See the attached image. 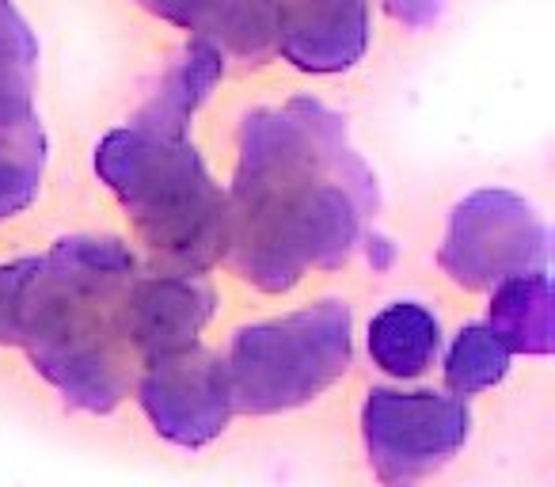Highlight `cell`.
I'll use <instances>...</instances> for the list:
<instances>
[{
    "mask_svg": "<svg viewBox=\"0 0 555 487\" xmlns=\"http://www.w3.org/2000/svg\"><path fill=\"white\" fill-rule=\"evenodd\" d=\"M221 77H224L221 57L206 42L191 39L179 50L176 65L164 73L156 95L133 118V126H145V130L160 133V138H186V126H191V118L198 115V107L209 100V92H214Z\"/></svg>",
    "mask_w": 555,
    "mask_h": 487,
    "instance_id": "cell-10",
    "label": "cell"
},
{
    "mask_svg": "<svg viewBox=\"0 0 555 487\" xmlns=\"http://www.w3.org/2000/svg\"><path fill=\"white\" fill-rule=\"evenodd\" d=\"M441 4L446 0H385V9L392 12L396 20H403L408 27H426L441 16Z\"/></svg>",
    "mask_w": 555,
    "mask_h": 487,
    "instance_id": "cell-17",
    "label": "cell"
},
{
    "mask_svg": "<svg viewBox=\"0 0 555 487\" xmlns=\"http://www.w3.org/2000/svg\"><path fill=\"white\" fill-rule=\"evenodd\" d=\"M354 358V312L324 297L297 312L259 320L232 335L224 373L232 408L244 415H282L324 396Z\"/></svg>",
    "mask_w": 555,
    "mask_h": 487,
    "instance_id": "cell-4",
    "label": "cell"
},
{
    "mask_svg": "<svg viewBox=\"0 0 555 487\" xmlns=\"http://www.w3.org/2000/svg\"><path fill=\"white\" fill-rule=\"evenodd\" d=\"M217 290L206 274H138L130 290V343L141 366L198 347L202 328L214 320Z\"/></svg>",
    "mask_w": 555,
    "mask_h": 487,
    "instance_id": "cell-9",
    "label": "cell"
},
{
    "mask_svg": "<svg viewBox=\"0 0 555 487\" xmlns=\"http://www.w3.org/2000/svg\"><path fill=\"white\" fill-rule=\"evenodd\" d=\"M39 39L12 0H0V118L35 111Z\"/></svg>",
    "mask_w": 555,
    "mask_h": 487,
    "instance_id": "cell-15",
    "label": "cell"
},
{
    "mask_svg": "<svg viewBox=\"0 0 555 487\" xmlns=\"http://www.w3.org/2000/svg\"><path fill=\"white\" fill-rule=\"evenodd\" d=\"M278 54L301 73H343L370 47V0H270Z\"/></svg>",
    "mask_w": 555,
    "mask_h": 487,
    "instance_id": "cell-8",
    "label": "cell"
},
{
    "mask_svg": "<svg viewBox=\"0 0 555 487\" xmlns=\"http://www.w3.org/2000/svg\"><path fill=\"white\" fill-rule=\"evenodd\" d=\"M138 4L153 12V16L168 20V24L191 27L194 20H198V12H202V4H206V0H138Z\"/></svg>",
    "mask_w": 555,
    "mask_h": 487,
    "instance_id": "cell-18",
    "label": "cell"
},
{
    "mask_svg": "<svg viewBox=\"0 0 555 487\" xmlns=\"http://www.w3.org/2000/svg\"><path fill=\"white\" fill-rule=\"evenodd\" d=\"M133 388H138V403L153 431L179 449H202L221 438L236 411L224 358L202 343L149 362Z\"/></svg>",
    "mask_w": 555,
    "mask_h": 487,
    "instance_id": "cell-7",
    "label": "cell"
},
{
    "mask_svg": "<svg viewBox=\"0 0 555 487\" xmlns=\"http://www.w3.org/2000/svg\"><path fill=\"white\" fill-rule=\"evenodd\" d=\"M468 431V403L434 388H370L362 403L365 453L385 487H418L461 453Z\"/></svg>",
    "mask_w": 555,
    "mask_h": 487,
    "instance_id": "cell-5",
    "label": "cell"
},
{
    "mask_svg": "<svg viewBox=\"0 0 555 487\" xmlns=\"http://www.w3.org/2000/svg\"><path fill=\"white\" fill-rule=\"evenodd\" d=\"M95 171L122 202L156 271L206 274L224 259V191L186 138L130 123L95 145Z\"/></svg>",
    "mask_w": 555,
    "mask_h": 487,
    "instance_id": "cell-3",
    "label": "cell"
},
{
    "mask_svg": "<svg viewBox=\"0 0 555 487\" xmlns=\"http://www.w3.org/2000/svg\"><path fill=\"white\" fill-rule=\"evenodd\" d=\"M509 373V350L491 335L487 324H468L456 332L446 355V385L453 396L468 400L494 388Z\"/></svg>",
    "mask_w": 555,
    "mask_h": 487,
    "instance_id": "cell-16",
    "label": "cell"
},
{
    "mask_svg": "<svg viewBox=\"0 0 555 487\" xmlns=\"http://www.w3.org/2000/svg\"><path fill=\"white\" fill-rule=\"evenodd\" d=\"M191 31L221 62L267 65L278 54V24L270 0H206Z\"/></svg>",
    "mask_w": 555,
    "mask_h": 487,
    "instance_id": "cell-11",
    "label": "cell"
},
{
    "mask_svg": "<svg viewBox=\"0 0 555 487\" xmlns=\"http://www.w3.org/2000/svg\"><path fill=\"white\" fill-rule=\"evenodd\" d=\"M240 161L224 194V259L262 294H289L309 271H335L377 214V176L347 123L297 95L240 123Z\"/></svg>",
    "mask_w": 555,
    "mask_h": 487,
    "instance_id": "cell-1",
    "label": "cell"
},
{
    "mask_svg": "<svg viewBox=\"0 0 555 487\" xmlns=\"http://www.w3.org/2000/svg\"><path fill=\"white\" fill-rule=\"evenodd\" d=\"M47 171V130L39 115L0 118V221L16 217L39 198Z\"/></svg>",
    "mask_w": 555,
    "mask_h": 487,
    "instance_id": "cell-14",
    "label": "cell"
},
{
    "mask_svg": "<svg viewBox=\"0 0 555 487\" xmlns=\"http://www.w3.org/2000/svg\"><path fill=\"white\" fill-rule=\"evenodd\" d=\"M138 259L118 236H65L0 267V343L24 347L65 403L111 415L138 385L130 290Z\"/></svg>",
    "mask_w": 555,
    "mask_h": 487,
    "instance_id": "cell-2",
    "label": "cell"
},
{
    "mask_svg": "<svg viewBox=\"0 0 555 487\" xmlns=\"http://www.w3.org/2000/svg\"><path fill=\"white\" fill-rule=\"evenodd\" d=\"M441 350V324L426 305L396 302L370 320V358L388 377H423Z\"/></svg>",
    "mask_w": 555,
    "mask_h": 487,
    "instance_id": "cell-13",
    "label": "cell"
},
{
    "mask_svg": "<svg viewBox=\"0 0 555 487\" xmlns=\"http://www.w3.org/2000/svg\"><path fill=\"white\" fill-rule=\"evenodd\" d=\"M449 282L468 294H487L517 274L544 271L547 229L521 194L483 187L456 202L438 252Z\"/></svg>",
    "mask_w": 555,
    "mask_h": 487,
    "instance_id": "cell-6",
    "label": "cell"
},
{
    "mask_svg": "<svg viewBox=\"0 0 555 487\" xmlns=\"http://www.w3.org/2000/svg\"><path fill=\"white\" fill-rule=\"evenodd\" d=\"M491 335L509 355H552L555 347V297L544 271L517 274L494 286Z\"/></svg>",
    "mask_w": 555,
    "mask_h": 487,
    "instance_id": "cell-12",
    "label": "cell"
}]
</instances>
